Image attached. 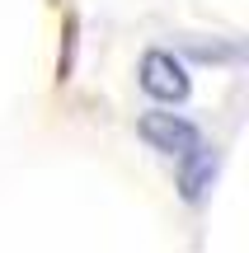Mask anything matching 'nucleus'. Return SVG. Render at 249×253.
Segmentation results:
<instances>
[{"label": "nucleus", "instance_id": "1", "mask_svg": "<svg viewBox=\"0 0 249 253\" xmlns=\"http://www.w3.org/2000/svg\"><path fill=\"white\" fill-rule=\"evenodd\" d=\"M137 136L150 145V150L179 155V160H184L188 150H198V145H202L198 126L188 122V118H179V113H141V118H137Z\"/></svg>", "mask_w": 249, "mask_h": 253}, {"label": "nucleus", "instance_id": "2", "mask_svg": "<svg viewBox=\"0 0 249 253\" xmlns=\"http://www.w3.org/2000/svg\"><path fill=\"white\" fill-rule=\"evenodd\" d=\"M137 80H141V89H146L150 99H160V103L188 99V71H184V61H179L174 52H165V47H150V52L141 56Z\"/></svg>", "mask_w": 249, "mask_h": 253}, {"label": "nucleus", "instance_id": "3", "mask_svg": "<svg viewBox=\"0 0 249 253\" xmlns=\"http://www.w3.org/2000/svg\"><path fill=\"white\" fill-rule=\"evenodd\" d=\"M184 160H188V164H184V197L198 202L207 188H212V178H216V150L198 145V150H188Z\"/></svg>", "mask_w": 249, "mask_h": 253}]
</instances>
